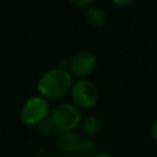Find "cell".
I'll use <instances>...</instances> for the list:
<instances>
[{"label":"cell","instance_id":"cell-1","mask_svg":"<svg viewBox=\"0 0 157 157\" xmlns=\"http://www.w3.org/2000/svg\"><path fill=\"white\" fill-rule=\"evenodd\" d=\"M72 75L64 69H49L37 82V90L44 98L56 99L70 92L72 87Z\"/></svg>","mask_w":157,"mask_h":157},{"label":"cell","instance_id":"cell-2","mask_svg":"<svg viewBox=\"0 0 157 157\" xmlns=\"http://www.w3.org/2000/svg\"><path fill=\"white\" fill-rule=\"evenodd\" d=\"M49 120L53 125V129L64 132L75 130L82 123L81 110L72 103H60L54 107L49 114Z\"/></svg>","mask_w":157,"mask_h":157},{"label":"cell","instance_id":"cell-3","mask_svg":"<svg viewBox=\"0 0 157 157\" xmlns=\"http://www.w3.org/2000/svg\"><path fill=\"white\" fill-rule=\"evenodd\" d=\"M49 115V104L48 101L42 96L29 97L22 105L20 118L25 125L32 126L38 125L43 120L48 119Z\"/></svg>","mask_w":157,"mask_h":157},{"label":"cell","instance_id":"cell-4","mask_svg":"<svg viewBox=\"0 0 157 157\" xmlns=\"http://www.w3.org/2000/svg\"><path fill=\"white\" fill-rule=\"evenodd\" d=\"M70 96L72 104L78 109H90L96 105L98 101V90L93 82L86 78H78L74 82Z\"/></svg>","mask_w":157,"mask_h":157},{"label":"cell","instance_id":"cell-5","mask_svg":"<svg viewBox=\"0 0 157 157\" xmlns=\"http://www.w3.org/2000/svg\"><path fill=\"white\" fill-rule=\"evenodd\" d=\"M69 72L77 77H85L93 72L97 65L96 55L88 50H81L76 53L69 60Z\"/></svg>","mask_w":157,"mask_h":157},{"label":"cell","instance_id":"cell-6","mask_svg":"<svg viewBox=\"0 0 157 157\" xmlns=\"http://www.w3.org/2000/svg\"><path fill=\"white\" fill-rule=\"evenodd\" d=\"M82 141L81 135L76 130L64 131L60 132L56 137V147L59 151L66 153V155H74V152H77V148Z\"/></svg>","mask_w":157,"mask_h":157},{"label":"cell","instance_id":"cell-7","mask_svg":"<svg viewBox=\"0 0 157 157\" xmlns=\"http://www.w3.org/2000/svg\"><path fill=\"white\" fill-rule=\"evenodd\" d=\"M86 20L92 27L101 28L107 22V15L101 6L92 4L86 9Z\"/></svg>","mask_w":157,"mask_h":157},{"label":"cell","instance_id":"cell-8","mask_svg":"<svg viewBox=\"0 0 157 157\" xmlns=\"http://www.w3.org/2000/svg\"><path fill=\"white\" fill-rule=\"evenodd\" d=\"M81 128L87 137H94L101 131V120L94 115H88L82 120Z\"/></svg>","mask_w":157,"mask_h":157},{"label":"cell","instance_id":"cell-9","mask_svg":"<svg viewBox=\"0 0 157 157\" xmlns=\"http://www.w3.org/2000/svg\"><path fill=\"white\" fill-rule=\"evenodd\" d=\"M96 144L91 139H82L77 148V153L80 157H93L96 155Z\"/></svg>","mask_w":157,"mask_h":157},{"label":"cell","instance_id":"cell-10","mask_svg":"<svg viewBox=\"0 0 157 157\" xmlns=\"http://www.w3.org/2000/svg\"><path fill=\"white\" fill-rule=\"evenodd\" d=\"M39 125V129L42 130V131H44V132H48V131H50V130H54L53 129V125H52V123H50V120H49V118L48 119H45V120H43L40 124H38Z\"/></svg>","mask_w":157,"mask_h":157},{"label":"cell","instance_id":"cell-11","mask_svg":"<svg viewBox=\"0 0 157 157\" xmlns=\"http://www.w3.org/2000/svg\"><path fill=\"white\" fill-rule=\"evenodd\" d=\"M151 136H152V139L155 141H157V120L151 126Z\"/></svg>","mask_w":157,"mask_h":157},{"label":"cell","instance_id":"cell-12","mask_svg":"<svg viewBox=\"0 0 157 157\" xmlns=\"http://www.w3.org/2000/svg\"><path fill=\"white\" fill-rule=\"evenodd\" d=\"M71 4H74V5H78V6H86V5H92V2L90 1V0H81V1H76V0H72L71 1Z\"/></svg>","mask_w":157,"mask_h":157},{"label":"cell","instance_id":"cell-13","mask_svg":"<svg viewBox=\"0 0 157 157\" xmlns=\"http://www.w3.org/2000/svg\"><path fill=\"white\" fill-rule=\"evenodd\" d=\"M132 1H113V4H115V5H119V6H126V5H130Z\"/></svg>","mask_w":157,"mask_h":157},{"label":"cell","instance_id":"cell-14","mask_svg":"<svg viewBox=\"0 0 157 157\" xmlns=\"http://www.w3.org/2000/svg\"><path fill=\"white\" fill-rule=\"evenodd\" d=\"M93 157H113V156H110V155L107 153V152H99V153H96Z\"/></svg>","mask_w":157,"mask_h":157},{"label":"cell","instance_id":"cell-15","mask_svg":"<svg viewBox=\"0 0 157 157\" xmlns=\"http://www.w3.org/2000/svg\"><path fill=\"white\" fill-rule=\"evenodd\" d=\"M63 157H80L78 155H65V156H63Z\"/></svg>","mask_w":157,"mask_h":157}]
</instances>
